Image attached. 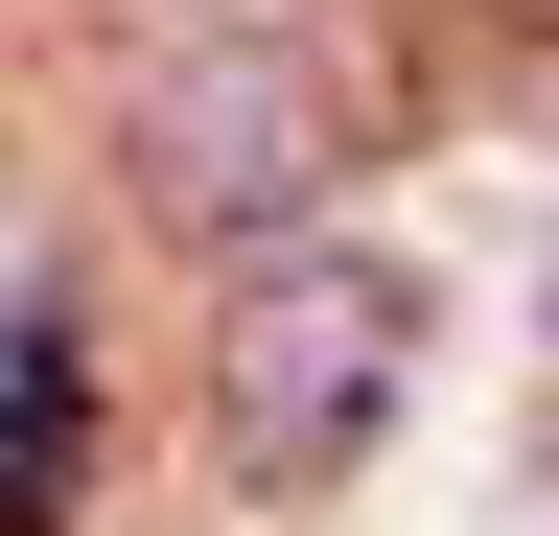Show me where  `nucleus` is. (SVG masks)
<instances>
[{
	"instance_id": "nucleus-3",
	"label": "nucleus",
	"mask_w": 559,
	"mask_h": 536,
	"mask_svg": "<svg viewBox=\"0 0 559 536\" xmlns=\"http://www.w3.org/2000/svg\"><path fill=\"white\" fill-rule=\"evenodd\" d=\"M70 490H94V326L24 303L0 326V536H70Z\"/></svg>"
},
{
	"instance_id": "nucleus-1",
	"label": "nucleus",
	"mask_w": 559,
	"mask_h": 536,
	"mask_svg": "<svg viewBox=\"0 0 559 536\" xmlns=\"http://www.w3.org/2000/svg\"><path fill=\"white\" fill-rule=\"evenodd\" d=\"M396 396H419V281L349 257V234H257L234 303H210V466L257 513H304L396 443Z\"/></svg>"
},
{
	"instance_id": "nucleus-2",
	"label": "nucleus",
	"mask_w": 559,
	"mask_h": 536,
	"mask_svg": "<svg viewBox=\"0 0 559 536\" xmlns=\"http://www.w3.org/2000/svg\"><path fill=\"white\" fill-rule=\"evenodd\" d=\"M349 141H373V117H349L280 24H210V47H164V71H140V211L210 234V257L304 234L326 187H349Z\"/></svg>"
}]
</instances>
